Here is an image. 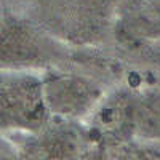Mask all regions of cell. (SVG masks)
<instances>
[{
	"mask_svg": "<svg viewBox=\"0 0 160 160\" xmlns=\"http://www.w3.org/2000/svg\"><path fill=\"white\" fill-rule=\"evenodd\" d=\"M19 154L29 158H78L88 152L90 138L72 125H45L42 130L29 133Z\"/></svg>",
	"mask_w": 160,
	"mask_h": 160,
	"instance_id": "5b68a950",
	"label": "cell"
},
{
	"mask_svg": "<svg viewBox=\"0 0 160 160\" xmlns=\"http://www.w3.org/2000/svg\"><path fill=\"white\" fill-rule=\"evenodd\" d=\"M3 157H7V151H2V149H0V158H3Z\"/></svg>",
	"mask_w": 160,
	"mask_h": 160,
	"instance_id": "52a82bcc",
	"label": "cell"
},
{
	"mask_svg": "<svg viewBox=\"0 0 160 160\" xmlns=\"http://www.w3.org/2000/svg\"><path fill=\"white\" fill-rule=\"evenodd\" d=\"M62 47L32 19L8 15L0 22V69L32 71L59 61Z\"/></svg>",
	"mask_w": 160,
	"mask_h": 160,
	"instance_id": "3957f363",
	"label": "cell"
},
{
	"mask_svg": "<svg viewBox=\"0 0 160 160\" xmlns=\"http://www.w3.org/2000/svg\"><path fill=\"white\" fill-rule=\"evenodd\" d=\"M42 88L50 114L68 120L91 114L104 96L99 83L75 72H50Z\"/></svg>",
	"mask_w": 160,
	"mask_h": 160,
	"instance_id": "277c9868",
	"label": "cell"
},
{
	"mask_svg": "<svg viewBox=\"0 0 160 160\" xmlns=\"http://www.w3.org/2000/svg\"><path fill=\"white\" fill-rule=\"evenodd\" d=\"M128 139L160 142V87L131 88Z\"/></svg>",
	"mask_w": 160,
	"mask_h": 160,
	"instance_id": "8992f818",
	"label": "cell"
},
{
	"mask_svg": "<svg viewBox=\"0 0 160 160\" xmlns=\"http://www.w3.org/2000/svg\"><path fill=\"white\" fill-rule=\"evenodd\" d=\"M50 120L42 78L31 71L0 69V130L35 133Z\"/></svg>",
	"mask_w": 160,
	"mask_h": 160,
	"instance_id": "7a4b0ae2",
	"label": "cell"
},
{
	"mask_svg": "<svg viewBox=\"0 0 160 160\" xmlns=\"http://www.w3.org/2000/svg\"><path fill=\"white\" fill-rule=\"evenodd\" d=\"M32 21L56 40L93 45L114 26V0H34Z\"/></svg>",
	"mask_w": 160,
	"mask_h": 160,
	"instance_id": "6da1fadb",
	"label": "cell"
}]
</instances>
